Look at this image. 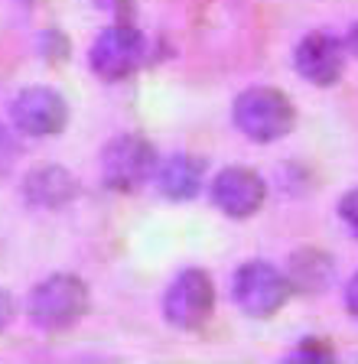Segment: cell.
<instances>
[{
	"instance_id": "7",
	"label": "cell",
	"mask_w": 358,
	"mask_h": 364,
	"mask_svg": "<svg viewBox=\"0 0 358 364\" xmlns=\"http://www.w3.org/2000/svg\"><path fill=\"white\" fill-rule=\"evenodd\" d=\"M10 117L14 127L26 136H56L69 124V105L59 91L46 88V85H30L14 98L10 105Z\"/></svg>"
},
{
	"instance_id": "18",
	"label": "cell",
	"mask_w": 358,
	"mask_h": 364,
	"mask_svg": "<svg viewBox=\"0 0 358 364\" xmlns=\"http://www.w3.org/2000/svg\"><path fill=\"white\" fill-rule=\"evenodd\" d=\"M345 309H349V316L358 318V273L349 280V287H345Z\"/></svg>"
},
{
	"instance_id": "5",
	"label": "cell",
	"mask_w": 358,
	"mask_h": 364,
	"mask_svg": "<svg viewBox=\"0 0 358 364\" xmlns=\"http://www.w3.org/2000/svg\"><path fill=\"white\" fill-rule=\"evenodd\" d=\"M144 33L134 26L130 20H115L107 30L98 33L88 62H92V72L105 82H124L140 68L144 62Z\"/></svg>"
},
{
	"instance_id": "1",
	"label": "cell",
	"mask_w": 358,
	"mask_h": 364,
	"mask_svg": "<svg viewBox=\"0 0 358 364\" xmlns=\"http://www.w3.org/2000/svg\"><path fill=\"white\" fill-rule=\"evenodd\" d=\"M231 117L251 144H277L297 124V107L277 88H248L235 98Z\"/></svg>"
},
{
	"instance_id": "13",
	"label": "cell",
	"mask_w": 358,
	"mask_h": 364,
	"mask_svg": "<svg viewBox=\"0 0 358 364\" xmlns=\"http://www.w3.org/2000/svg\"><path fill=\"white\" fill-rule=\"evenodd\" d=\"M335 351L326 338H303L297 341V348L287 355V361H303V364H322V361H332Z\"/></svg>"
},
{
	"instance_id": "14",
	"label": "cell",
	"mask_w": 358,
	"mask_h": 364,
	"mask_svg": "<svg viewBox=\"0 0 358 364\" xmlns=\"http://www.w3.org/2000/svg\"><path fill=\"white\" fill-rule=\"evenodd\" d=\"M43 55H46V62H53V65H62V62H69V53H72V43L69 36H62L59 30H46L43 33Z\"/></svg>"
},
{
	"instance_id": "12",
	"label": "cell",
	"mask_w": 358,
	"mask_h": 364,
	"mask_svg": "<svg viewBox=\"0 0 358 364\" xmlns=\"http://www.w3.org/2000/svg\"><path fill=\"white\" fill-rule=\"evenodd\" d=\"M332 273H335V264L329 254L316 247H303L290 257V280L300 293H320L332 283Z\"/></svg>"
},
{
	"instance_id": "17",
	"label": "cell",
	"mask_w": 358,
	"mask_h": 364,
	"mask_svg": "<svg viewBox=\"0 0 358 364\" xmlns=\"http://www.w3.org/2000/svg\"><path fill=\"white\" fill-rule=\"evenodd\" d=\"M10 318H14V299L7 289H0V332L10 326Z\"/></svg>"
},
{
	"instance_id": "16",
	"label": "cell",
	"mask_w": 358,
	"mask_h": 364,
	"mask_svg": "<svg viewBox=\"0 0 358 364\" xmlns=\"http://www.w3.org/2000/svg\"><path fill=\"white\" fill-rule=\"evenodd\" d=\"M130 4H134V0H98V7L111 10L117 20H130Z\"/></svg>"
},
{
	"instance_id": "8",
	"label": "cell",
	"mask_w": 358,
	"mask_h": 364,
	"mask_svg": "<svg viewBox=\"0 0 358 364\" xmlns=\"http://www.w3.org/2000/svg\"><path fill=\"white\" fill-rule=\"evenodd\" d=\"M267 198V186L254 169L248 166H228L221 169L212 182V202L219 205L221 215L228 218H251L260 212V205Z\"/></svg>"
},
{
	"instance_id": "6",
	"label": "cell",
	"mask_w": 358,
	"mask_h": 364,
	"mask_svg": "<svg viewBox=\"0 0 358 364\" xmlns=\"http://www.w3.org/2000/svg\"><path fill=\"white\" fill-rule=\"evenodd\" d=\"M215 309V283L206 270L189 267V270L176 273V280L169 283L167 296H163V316L169 326L183 328V332H196L209 322Z\"/></svg>"
},
{
	"instance_id": "4",
	"label": "cell",
	"mask_w": 358,
	"mask_h": 364,
	"mask_svg": "<svg viewBox=\"0 0 358 364\" xmlns=\"http://www.w3.org/2000/svg\"><path fill=\"white\" fill-rule=\"evenodd\" d=\"M157 150L140 134H121L101 150V176L111 192H140L157 176Z\"/></svg>"
},
{
	"instance_id": "3",
	"label": "cell",
	"mask_w": 358,
	"mask_h": 364,
	"mask_svg": "<svg viewBox=\"0 0 358 364\" xmlns=\"http://www.w3.org/2000/svg\"><path fill=\"white\" fill-rule=\"evenodd\" d=\"M293 280L280 273L267 260H248L235 270L231 280V296H235L238 309L248 318H270L290 303L293 296Z\"/></svg>"
},
{
	"instance_id": "10",
	"label": "cell",
	"mask_w": 358,
	"mask_h": 364,
	"mask_svg": "<svg viewBox=\"0 0 358 364\" xmlns=\"http://www.w3.org/2000/svg\"><path fill=\"white\" fill-rule=\"evenodd\" d=\"M202 173H206L202 159L176 153V156H167L160 166H157L153 182H157L160 196L169 198V202H189V198H196L199 189H202Z\"/></svg>"
},
{
	"instance_id": "15",
	"label": "cell",
	"mask_w": 358,
	"mask_h": 364,
	"mask_svg": "<svg viewBox=\"0 0 358 364\" xmlns=\"http://www.w3.org/2000/svg\"><path fill=\"white\" fill-rule=\"evenodd\" d=\"M339 218H342L345 228L358 237V189L345 192V196L339 198Z\"/></svg>"
},
{
	"instance_id": "11",
	"label": "cell",
	"mask_w": 358,
	"mask_h": 364,
	"mask_svg": "<svg viewBox=\"0 0 358 364\" xmlns=\"http://www.w3.org/2000/svg\"><path fill=\"white\" fill-rule=\"evenodd\" d=\"M23 196L36 208H62L78 196V179L62 166H43L26 176Z\"/></svg>"
},
{
	"instance_id": "9",
	"label": "cell",
	"mask_w": 358,
	"mask_h": 364,
	"mask_svg": "<svg viewBox=\"0 0 358 364\" xmlns=\"http://www.w3.org/2000/svg\"><path fill=\"white\" fill-rule=\"evenodd\" d=\"M297 72L316 88H332L345 72V49L329 33H306L293 53Z\"/></svg>"
},
{
	"instance_id": "2",
	"label": "cell",
	"mask_w": 358,
	"mask_h": 364,
	"mask_svg": "<svg viewBox=\"0 0 358 364\" xmlns=\"http://www.w3.org/2000/svg\"><path fill=\"white\" fill-rule=\"evenodd\" d=\"M88 312V287L75 273H53L36 283L30 293V318L33 326L46 332H65Z\"/></svg>"
},
{
	"instance_id": "19",
	"label": "cell",
	"mask_w": 358,
	"mask_h": 364,
	"mask_svg": "<svg viewBox=\"0 0 358 364\" xmlns=\"http://www.w3.org/2000/svg\"><path fill=\"white\" fill-rule=\"evenodd\" d=\"M349 49L358 55V23H355V26H352V33H349Z\"/></svg>"
}]
</instances>
